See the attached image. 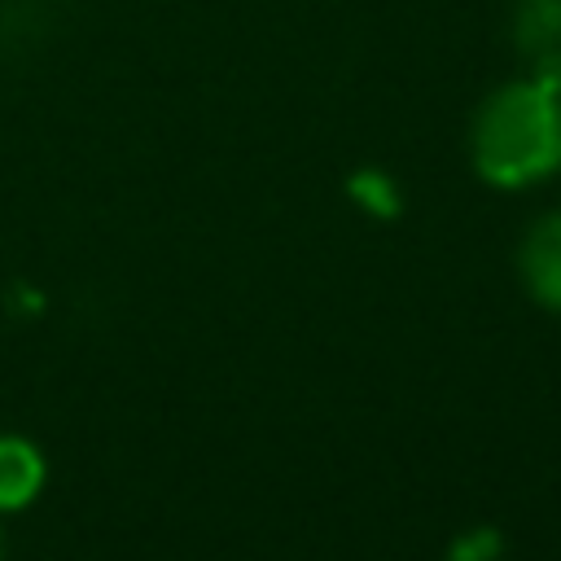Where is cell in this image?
Segmentation results:
<instances>
[{"instance_id":"6da1fadb","label":"cell","mask_w":561,"mask_h":561,"mask_svg":"<svg viewBox=\"0 0 561 561\" xmlns=\"http://www.w3.org/2000/svg\"><path fill=\"white\" fill-rule=\"evenodd\" d=\"M473 162L500 188H522L561 167V101L543 79L500 88L473 123Z\"/></svg>"},{"instance_id":"7a4b0ae2","label":"cell","mask_w":561,"mask_h":561,"mask_svg":"<svg viewBox=\"0 0 561 561\" xmlns=\"http://www.w3.org/2000/svg\"><path fill=\"white\" fill-rule=\"evenodd\" d=\"M517 44L539 66V79L548 88H557V79H561V0H522Z\"/></svg>"},{"instance_id":"8992f818","label":"cell","mask_w":561,"mask_h":561,"mask_svg":"<svg viewBox=\"0 0 561 561\" xmlns=\"http://www.w3.org/2000/svg\"><path fill=\"white\" fill-rule=\"evenodd\" d=\"M495 548H500V539H495L491 530H478V535H469V539H460V543H456L451 561H491V557H495Z\"/></svg>"},{"instance_id":"3957f363","label":"cell","mask_w":561,"mask_h":561,"mask_svg":"<svg viewBox=\"0 0 561 561\" xmlns=\"http://www.w3.org/2000/svg\"><path fill=\"white\" fill-rule=\"evenodd\" d=\"M522 276L543 307L561 311V215H548L530 228L522 245Z\"/></svg>"},{"instance_id":"5b68a950","label":"cell","mask_w":561,"mask_h":561,"mask_svg":"<svg viewBox=\"0 0 561 561\" xmlns=\"http://www.w3.org/2000/svg\"><path fill=\"white\" fill-rule=\"evenodd\" d=\"M351 193H355L359 202H368L377 215H390V210H394V193H390V184H386L377 171L355 175V180H351Z\"/></svg>"},{"instance_id":"277c9868","label":"cell","mask_w":561,"mask_h":561,"mask_svg":"<svg viewBox=\"0 0 561 561\" xmlns=\"http://www.w3.org/2000/svg\"><path fill=\"white\" fill-rule=\"evenodd\" d=\"M44 482V460L22 438H0V508H22Z\"/></svg>"}]
</instances>
